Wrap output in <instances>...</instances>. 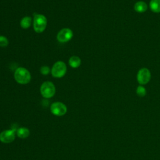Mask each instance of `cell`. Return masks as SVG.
Masks as SVG:
<instances>
[{
	"label": "cell",
	"instance_id": "obj_8",
	"mask_svg": "<svg viewBox=\"0 0 160 160\" xmlns=\"http://www.w3.org/2000/svg\"><path fill=\"white\" fill-rule=\"evenodd\" d=\"M15 139V131L13 129L4 130L0 133V141L4 143H9Z\"/></svg>",
	"mask_w": 160,
	"mask_h": 160
},
{
	"label": "cell",
	"instance_id": "obj_10",
	"mask_svg": "<svg viewBox=\"0 0 160 160\" xmlns=\"http://www.w3.org/2000/svg\"><path fill=\"white\" fill-rule=\"evenodd\" d=\"M149 8L153 12H160V0H151L149 2Z\"/></svg>",
	"mask_w": 160,
	"mask_h": 160
},
{
	"label": "cell",
	"instance_id": "obj_16",
	"mask_svg": "<svg viewBox=\"0 0 160 160\" xmlns=\"http://www.w3.org/2000/svg\"><path fill=\"white\" fill-rule=\"evenodd\" d=\"M41 74H44V75H47L49 74V71H50V69L49 68L48 66H42L41 68Z\"/></svg>",
	"mask_w": 160,
	"mask_h": 160
},
{
	"label": "cell",
	"instance_id": "obj_3",
	"mask_svg": "<svg viewBox=\"0 0 160 160\" xmlns=\"http://www.w3.org/2000/svg\"><path fill=\"white\" fill-rule=\"evenodd\" d=\"M41 95L45 98H50L52 97L56 92V88L54 84L50 81L43 82L40 88Z\"/></svg>",
	"mask_w": 160,
	"mask_h": 160
},
{
	"label": "cell",
	"instance_id": "obj_4",
	"mask_svg": "<svg viewBox=\"0 0 160 160\" xmlns=\"http://www.w3.org/2000/svg\"><path fill=\"white\" fill-rule=\"evenodd\" d=\"M67 71L66 65L62 61L56 62L51 69V74L55 78H61L64 76Z\"/></svg>",
	"mask_w": 160,
	"mask_h": 160
},
{
	"label": "cell",
	"instance_id": "obj_7",
	"mask_svg": "<svg viewBox=\"0 0 160 160\" xmlns=\"http://www.w3.org/2000/svg\"><path fill=\"white\" fill-rule=\"evenodd\" d=\"M73 36L72 31L68 28L61 29L57 34V39L60 42H66L69 41Z\"/></svg>",
	"mask_w": 160,
	"mask_h": 160
},
{
	"label": "cell",
	"instance_id": "obj_1",
	"mask_svg": "<svg viewBox=\"0 0 160 160\" xmlns=\"http://www.w3.org/2000/svg\"><path fill=\"white\" fill-rule=\"evenodd\" d=\"M14 78L16 81L21 84H26L31 81V74L29 71L24 68H18L14 72Z\"/></svg>",
	"mask_w": 160,
	"mask_h": 160
},
{
	"label": "cell",
	"instance_id": "obj_12",
	"mask_svg": "<svg viewBox=\"0 0 160 160\" xmlns=\"http://www.w3.org/2000/svg\"><path fill=\"white\" fill-rule=\"evenodd\" d=\"M81 62V59L79 57L76 56H73L71 57L69 59V64L71 67L73 68H78L80 66Z\"/></svg>",
	"mask_w": 160,
	"mask_h": 160
},
{
	"label": "cell",
	"instance_id": "obj_9",
	"mask_svg": "<svg viewBox=\"0 0 160 160\" xmlns=\"http://www.w3.org/2000/svg\"><path fill=\"white\" fill-rule=\"evenodd\" d=\"M134 9L137 12L142 13L148 9V5L144 1H139L134 4Z\"/></svg>",
	"mask_w": 160,
	"mask_h": 160
},
{
	"label": "cell",
	"instance_id": "obj_2",
	"mask_svg": "<svg viewBox=\"0 0 160 160\" xmlns=\"http://www.w3.org/2000/svg\"><path fill=\"white\" fill-rule=\"evenodd\" d=\"M47 26V19L42 14H35L33 19V27L36 32H43Z\"/></svg>",
	"mask_w": 160,
	"mask_h": 160
},
{
	"label": "cell",
	"instance_id": "obj_5",
	"mask_svg": "<svg viewBox=\"0 0 160 160\" xmlns=\"http://www.w3.org/2000/svg\"><path fill=\"white\" fill-rule=\"evenodd\" d=\"M151 78L150 71L146 68L140 69L137 74V81L140 85L148 84Z\"/></svg>",
	"mask_w": 160,
	"mask_h": 160
},
{
	"label": "cell",
	"instance_id": "obj_13",
	"mask_svg": "<svg viewBox=\"0 0 160 160\" xmlns=\"http://www.w3.org/2000/svg\"><path fill=\"white\" fill-rule=\"evenodd\" d=\"M31 23H32V19L29 16H26V17L23 18L20 22L21 28H22L24 29L29 28L30 27V26L31 25Z\"/></svg>",
	"mask_w": 160,
	"mask_h": 160
},
{
	"label": "cell",
	"instance_id": "obj_14",
	"mask_svg": "<svg viewBox=\"0 0 160 160\" xmlns=\"http://www.w3.org/2000/svg\"><path fill=\"white\" fill-rule=\"evenodd\" d=\"M136 94L139 97H144L146 94V90L142 85L138 86L136 89Z\"/></svg>",
	"mask_w": 160,
	"mask_h": 160
},
{
	"label": "cell",
	"instance_id": "obj_11",
	"mask_svg": "<svg viewBox=\"0 0 160 160\" xmlns=\"http://www.w3.org/2000/svg\"><path fill=\"white\" fill-rule=\"evenodd\" d=\"M16 134L19 138L24 139L29 136L30 132L29 130L26 128H19L17 129Z\"/></svg>",
	"mask_w": 160,
	"mask_h": 160
},
{
	"label": "cell",
	"instance_id": "obj_6",
	"mask_svg": "<svg viewBox=\"0 0 160 160\" xmlns=\"http://www.w3.org/2000/svg\"><path fill=\"white\" fill-rule=\"evenodd\" d=\"M51 112L57 116H61L64 115L67 112L66 106L61 102H53L50 108Z\"/></svg>",
	"mask_w": 160,
	"mask_h": 160
},
{
	"label": "cell",
	"instance_id": "obj_15",
	"mask_svg": "<svg viewBox=\"0 0 160 160\" xmlns=\"http://www.w3.org/2000/svg\"><path fill=\"white\" fill-rule=\"evenodd\" d=\"M9 43L8 39L4 36H0V46L6 47Z\"/></svg>",
	"mask_w": 160,
	"mask_h": 160
}]
</instances>
